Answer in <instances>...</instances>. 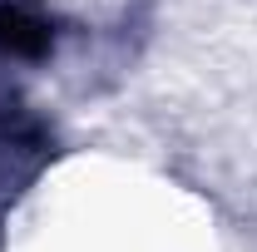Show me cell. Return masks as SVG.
Returning a JSON list of instances; mask_svg holds the SVG:
<instances>
[{
	"instance_id": "cell-1",
	"label": "cell",
	"mask_w": 257,
	"mask_h": 252,
	"mask_svg": "<svg viewBox=\"0 0 257 252\" xmlns=\"http://www.w3.org/2000/svg\"><path fill=\"white\" fill-rule=\"evenodd\" d=\"M0 45L5 50H40L45 45V25L30 20L25 10H0Z\"/></svg>"
}]
</instances>
